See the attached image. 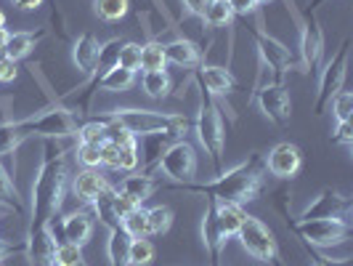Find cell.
Returning a JSON list of instances; mask_svg holds the SVG:
<instances>
[{
  "mask_svg": "<svg viewBox=\"0 0 353 266\" xmlns=\"http://www.w3.org/2000/svg\"><path fill=\"white\" fill-rule=\"evenodd\" d=\"M59 142L61 139H46V155L32 181V216H30L27 234L46 229L64 205L70 173H67V158H64L67 149Z\"/></svg>",
  "mask_w": 353,
  "mask_h": 266,
  "instance_id": "6da1fadb",
  "label": "cell"
},
{
  "mask_svg": "<svg viewBox=\"0 0 353 266\" xmlns=\"http://www.w3.org/2000/svg\"><path fill=\"white\" fill-rule=\"evenodd\" d=\"M265 158L261 152H252L248 160L234 165L231 171H221L208 184H178L170 189L189 192V195L210 197L215 202H234V205H248L263 192L265 187Z\"/></svg>",
  "mask_w": 353,
  "mask_h": 266,
  "instance_id": "7a4b0ae2",
  "label": "cell"
},
{
  "mask_svg": "<svg viewBox=\"0 0 353 266\" xmlns=\"http://www.w3.org/2000/svg\"><path fill=\"white\" fill-rule=\"evenodd\" d=\"M109 117L120 123L133 136V139H146V136H168L170 142L186 139L192 120L186 115H173V112H154V109H112Z\"/></svg>",
  "mask_w": 353,
  "mask_h": 266,
  "instance_id": "3957f363",
  "label": "cell"
},
{
  "mask_svg": "<svg viewBox=\"0 0 353 266\" xmlns=\"http://www.w3.org/2000/svg\"><path fill=\"white\" fill-rule=\"evenodd\" d=\"M194 133L202 144V149L210 155L215 176H218L223 171L221 160H223V149H226V128H223V117L215 106V99L205 91H199V112H196Z\"/></svg>",
  "mask_w": 353,
  "mask_h": 266,
  "instance_id": "277c9868",
  "label": "cell"
},
{
  "mask_svg": "<svg viewBox=\"0 0 353 266\" xmlns=\"http://www.w3.org/2000/svg\"><path fill=\"white\" fill-rule=\"evenodd\" d=\"M77 115L74 109H67V106H51V109H43L40 115H32V117H24V120H14L17 123V131L27 139L32 136H43V139H70L77 133Z\"/></svg>",
  "mask_w": 353,
  "mask_h": 266,
  "instance_id": "5b68a950",
  "label": "cell"
},
{
  "mask_svg": "<svg viewBox=\"0 0 353 266\" xmlns=\"http://www.w3.org/2000/svg\"><path fill=\"white\" fill-rule=\"evenodd\" d=\"M287 216V227L290 231L298 234V240L311 245V248H332V245H340L345 243V237L351 234V221L345 216H337V218H314V221H298L292 218L290 213L284 211Z\"/></svg>",
  "mask_w": 353,
  "mask_h": 266,
  "instance_id": "8992f818",
  "label": "cell"
},
{
  "mask_svg": "<svg viewBox=\"0 0 353 266\" xmlns=\"http://www.w3.org/2000/svg\"><path fill=\"white\" fill-rule=\"evenodd\" d=\"M242 248L248 250L255 261H263V264H274V266H284L282 258H279V243H276V234L265 227L261 218L255 216H248L242 221V227L236 231Z\"/></svg>",
  "mask_w": 353,
  "mask_h": 266,
  "instance_id": "52a82bcc",
  "label": "cell"
},
{
  "mask_svg": "<svg viewBox=\"0 0 353 266\" xmlns=\"http://www.w3.org/2000/svg\"><path fill=\"white\" fill-rule=\"evenodd\" d=\"M348 48L351 43L343 40V46L337 48V53L327 61V67L321 70V77H319V91H316V102H314V115H324L332 99L343 91L345 86V75H348Z\"/></svg>",
  "mask_w": 353,
  "mask_h": 266,
  "instance_id": "ba28073f",
  "label": "cell"
},
{
  "mask_svg": "<svg viewBox=\"0 0 353 266\" xmlns=\"http://www.w3.org/2000/svg\"><path fill=\"white\" fill-rule=\"evenodd\" d=\"M157 168L176 184H192L196 176V152L194 146L186 142V139H178V142L168 144L165 152L159 155Z\"/></svg>",
  "mask_w": 353,
  "mask_h": 266,
  "instance_id": "9c48e42d",
  "label": "cell"
},
{
  "mask_svg": "<svg viewBox=\"0 0 353 266\" xmlns=\"http://www.w3.org/2000/svg\"><path fill=\"white\" fill-rule=\"evenodd\" d=\"M250 32H252V40H255V46H258L261 61H263L268 70H274L276 83H282V77L287 72L301 70V64L295 61L292 51L284 46L282 40H276V37L268 35V32H261V30H250Z\"/></svg>",
  "mask_w": 353,
  "mask_h": 266,
  "instance_id": "30bf717a",
  "label": "cell"
},
{
  "mask_svg": "<svg viewBox=\"0 0 353 266\" xmlns=\"http://www.w3.org/2000/svg\"><path fill=\"white\" fill-rule=\"evenodd\" d=\"M255 102L261 106L265 120H271L274 125H287L292 117V99H290V91L284 83H265L261 86Z\"/></svg>",
  "mask_w": 353,
  "mask_h": 266,
  "instance_id": "8fae6325",
  "label": "cell"
},
{
  "mask_svg": "<svg viewBox=\"0 0 353 266\" xmlns=\"http://www.w3.org/2000/svg\"><path fill=\"white\" fill-rule=\"evenodd\" d=\"M351 213V197L337 192L332 187L321 189L308 205L305 211L298 216V221H314V218H337V216H348Z\"/></svg>",
  "mask_w": 353,
  "mask_h": 266,
  "instance_id": "7c38bea8",
  "label": "cell"
},
{
  "mask_svg": "<svg viewBox=\"0 0 353 266\" xmlns=\"http://www.w3.org/2000/svg\"><path fill=\"white\" fill-rule=\"evenodd\" d=\"M263 158H265V171L271 176L282 178V181L295 178L303 171V152L298 144H290V142L276 144Z\"/></svg>",
  "mask_w": 353,
  "mask_h": 266,
  "instance_id": "4fadbf2b",
  "label": "cell"
},
{
  "mask_svg": "<svg viewBox=\"0 0 353 266\" xmlns=\"http://www.w3.org/2000/svg\"><path fill=\"white\" fill-rule=\"evenodd\" d=\"M324 56V30L316 14H308L301 30V72H314Z\"/></svg>",
  "mask_w": 353,
  "mask_h": 266,
  "instance_id": "5bb4252c",
  "label": "cell"
},
{
  "mask_svg": "<svg viewBox=\"0 0 353 266\" xmlns=\"http://www.w3.org/2000/svg\"><path fill=\"white\" fill-rule=\"evenodd\" d=\"M194 77H196V86L199 91H205V93H210L212 99L215 96H226L231 91L236 88L239 83H236V77L231 75L226 67H218V64H199L194 70Z\"/></svg>",
  "mask_w": 353,
  "mask_h": 266,
  "instance_id": "9a60e30c",
  "label": "cell"
},
{
  "mask_svg": "<svg viewBox=\"0 0 353 266\" xmlns=\"http://www.w3.org/2000/svg\"><path fill=\"white\" fill-rule=\"evenodd\" d=\"M99 53H101V43L93 32H83L72 43V64L83 72L85 77H93L99 70Z\"/></svg>",
  "mask_w": 353,
  "mask_h": 266,
  "instance_id": "2e32d148",
  "label": "cell"
},
{
  "mask_svg": "<svg viewBox=\"0 0 353 266\" xmlns=\"http://www.w3.org/2000/svg\"><path fill=\"white\" fill-rule=\"evenodd\" d=\"M101 155H104V165L112 171H123V173H136L139 165H141V149L139 142L123 144V146H114V144H101Z\"/></svg>",
  "mask_w": 353,
  "mask_h": 266,
  "instance_id": "e0dca14e",
  "label": "cell"
},
{
  "mask_svg": "<svg viewBox=\"0 0 353 266\" xmlns=\"http://www.w3.org/2000/svg\"><path fill=\"white\" fill-rule=\"evenodd\" d=\"M202 243L210 256V266H221V256L226 248V240L221 237L218 224H215V200L205 197V213H202Z\"/></svg>",
  "mask_w": 353,
  "mask_h": 266,
  "instance_id": "ac0fdd59",
  "label": "cell"
},
{
  "mask_svg": "<svg viewBox=\"0 0 353 266\" xmlns=\"http://www.w3.org/2000/svg\"><path fill=\"white\" fill-rule=\"evenodd\" d=\"M61 243H72V245H88V240L93 237L96 221L88 211H74L70 216H64L61 221Z\"/></svg>",
  "mask_w": 353,
  "mask_h": 266,
  "instance_id": "d6986e66",
  "label": "cell"
},
{
  "mask_svg": "<svg viewBox=\"0 0 353 266\" xmlns=\"http://www.w3.org/2000/svg\"><path fill=\"white\" fill-rule=\"evenodd\" d=\"M106 189H109V181L99 173V168H85L72 178V192L83 202H93L99 195H104Z\"/></svg>",
  "mask_w": 353,
  "mask_h": 266,
  "instance_id": "ffe728a7",
  "label": "cell"
},
{
  "mask_svg": "<svg viewBox=\"0 0 353 266\" xmlns=\"http://www.w3.org/2000/svg\"><path fill=\"white\" fill-rule=\"evenodd\" d=\"M165 59H168V64H173L178 70H194L202 64V51L192 40L178 37L173 43H165Z\"/></svg>",
  "mask_w": 353,
  "mask_h": 266,
  "instance_id": "44dd1931",
  "label": "cell"
},
{
  "mask_svg": "<svg viewBox=\"0 0 353 266\" xmlns=\"http://www.w3.org/2000/svg\"><path fill=\"white\" fill-rule=\"evenodd\" d=\"M248 218L245 205H234V202H215V224L221 237L229 243V237H236V231L242 227V221Z\"/></svg>",
  "mask_w": 353,
  "mask_h": 266,
  "instance_id": "7402d4cb",
  "label": "cell"
},
{
  "mask_svg": "<svg viewBox=\"0 0 353 266\" xmlns=\"http://www.w3.org/2000/svg\"><path fill=\"white\" fill-rule=\"evenodd\" d=\"M120 192H123L125 197H130L136 205H143L149 197L154 195V189H157V181L149 176V173H130V176H125L123 181H120V187H117Z\"/></svg>",
  "mask_w": 353,
  "mask_h": 266,
  "instance_id": "603a6c76",
  "label": "cell"
},
{
  "mask_svg": "<svg viewBox=\"0 0 353 266\" xmlns=\"http://www.w3.org/2000/svg\"><path fill=\"white\" fill-rule=\"evenodd\" d=\"M43 35L46 32H8V37H6V43H3V51H6V56L8 59H14V61H19V59H24L27 53L35 48L37 43L43 40Z\"/></svg>",
  "mask_w": 353,
  "mask_h": 266,
  "instance_id": "cb8c5ba5",
  "label": "cell"
},
{
  "mask_svg": "<svg viewBox=\"0 0 353 266\" xmlns=\"http://www.w3.org/2000/svg\"><path fill=\"white\" fill-rule=\"evenodd\" d=\"M130 240H133V237H130L123 227L109 229V245H106V253H109L112 266H128V248H130Z\"/></svg>",
  "mask_w": 353,
  "mask_h": 266,
  "instance_id": "d4e9b609",
  "label": "cell"
},
{
  "mask_svg": "<svg viewBox=\"0 0 353 266\" xmlns=\"http://www.w3.org/2000/svg\"><path fill=\"white\" fill-rule=\"evenodd\" d=\"M141 86H143V93L149 99H165L170 93V88H173V80H170L168 70H152V72H143Z\"/></svg>",
  "mask_w": 353,
  "mask_h": 266,
  "instance_id": "484cf974",
  "label": "cell"
},
{
  "mask_svg": "<svg viewBox=\"0 0 353 266\" xmlns=\"http://www.w3.org/2000/svg\"><path fill=\"white\" fill-rule=\"evenodd\" d=\"M154 243L149 237H139V240H130V248H128V266H152L154 264Z\"/></svg>",
  "mask_w": 353,
  "mask_h": 266,
  "instance_id": "4316f807",
  "label": "cell"
},
{
  "mask_svg": "<svg viewBox=\"0 0 353 266\" xmlns=\"http://www.w3.org/2000/svg\"><path fill=\"white\" fill-rule=\"evenodd\" d=\"M202 19L215 27V30H221V27H229L231 21H234V11H231L229 0H210L208 6H205V14Z\"/></svg>",
  "mask_w": 353,
  "mask_h": 266,
  "instance_id": "83f0119b",
  "label": "cell"
},
{
  "mask_svg": "<svg viewBox=\"0 0 353 266\" xmlns=\"http://www.w3.org/2000/svg\"><path fill=\"white\" fill-rule=\"evenodd\" d=\"M168 67V59H165V43L159 40H149L141 46V70H165Z\"/></svg>",
  "mask_w": 353,
  "mask_h": 266,
  "instance_id": "f1b7e54d",
  "label": "cell"
},
{
  "mask_svg": "<svg viewBox=\"0 0 353 266\" xmlns=\"http://www.w3.org/2000/svg\"><path fill=\"white\" fill-rule=\"evenodd\" d=\"M93 11L101 21H120L130 11V0H93Z\"/></svg>",
  "mask_w": 353,
  "mask_h": 266,
  "instance_id": "f546056e",
  "label": "cell"
},
{
  "mask_svg": "<svg viewBox=\"0 0 353 266\" xmlns=\"http://www.w3.org/2000/svg\"><path fill=\"white\" fill-rule=\"evenodd\" d=\"M149 216V237H157V234H168L173 227V211L168 205H154V208H146Z\"/></svg>",
  "mask_w": 353,
  "mask_h": 266,
  "instance_id": "4dcf8cb0",
  "label": "cell"
},
{
  "mask_svg": "<svg viewBox=\"0 0 353 266\" xmlns=\"http://www.w3.org/2000/svg\"><path fill=\"white\" fill-rule=\"evenodd\" d=\"M0 205H6L8 211H17L19 216H21V211H24L17 184L11 181V176L6 173V168H3V165H0Z\"/></svg>",
  "mask_w": 353,
  "mask_h": 266,
  "instance_id": "1f68e13d",
  "label": "cell"
},
{
  "mask_svg": "<svg viewBox=\"0 0 353 266\" xmlns=\"http://www.w3.org/2000/svg\"><path fill=\"white\" fill-rule=\"evenodd\" d=\"M120 227H123L133 240H139V237H149V216H146V208L139 205L136 211H130L123 221H120Z\"/></svg>",
  "mask_w": 353,
  "mask_h": 266,
  "instance_id": "d6a6232c",
  "label": "cell"
},
{
  "mask_svg": "<svg viewBox=\"0 0 353 266\" xmlns=\"http://www.w3.org/2000/svg\"><path fill=\"white\" fill-rule=\"evenodd\" d=\"M53 266H88V264H85V256H83L80 245L59 243L56 253H53Z\"/></svg>",
  "mask_w": 353,
  "mask_h": 266,
  "instance_id": "836d02e7",
  "label": "cell"
},
{
  "mask_svg": "<svg viewBox=\"0 0 353 266\" xmlns=\"http://www.w3.org/2000/svg\"><path fill=\"white\" fill-rule=\"evenodd\" d=\"M77 144H104L106 136H104V120L101 117H96V120H85V123H80L77 128Z\"/></svg>",
  "mask_w": 353,
  "mask_h": 266,
  "instance_id": "e575fe53",
  "label": "cell"
},
{
  "mask_svg": "<svg viewBox=\"0 0 353 266\" xmlns=\"http://www.w3.org/2000/svg\"><path fill=\"white\" fill-rule=\"evenodd\" d=\"M117 67L133 72L141 70V43H123L120 46V56H117Z\"/></svg>",
  "mask_w": 353,
  "mask_h": 266,
  "instance_id": "d590c367",
  "label": "cell"
},
{
  "mask_svg": "<svg viewBox=\"0 0 353 266\" xmlns=\"http://www.w3.org/2000/svg\"><path fill=\"white\" fill-rule=\"evenodd\" d=\"M24 142V136L17 131V123H0V158L11 155L14 149H19V144Z\"/></svg>",
  "mask_w": 353,
  "mask_h": 266,
  "instance_id": "8d00e7d4",
  "label": "cell"
},
{
  "mask_svg": "<svg viewBox=\"0 0 353 266\" xmlns=\"http://www.w3.org/2000/svg\"><path fill=\"white\" fill-rule=\"evenodd\" d=\"M330 109H332V115H335L337 123L351 120V115H353V93L351 91H340L335 99H332Z\"/></svg>",
  "mask_w": 353,
  "mask_h": 266,
  "instance_id": "74e56055",
  "label": "cell"
},
{
  "mask_svg": "<svg viewBox=\"0 0 353 266\" xmlns=\"http://www.w3.org/2000/svg\"><path fill=\"white\" fill-rule=\"evenodd\" d=\"M77 160L85 168H101L104 155H101V144H77Z\"/></svg>",
  "mask_w": 353,
  "mask_h": 266,
  "instance_id": "f35d334b",
  "label": "cell"
},
{
  "mask_svg": "<svg viewBox=\"0 0 353 266\" xmlns=\"http://www.w3.org/2000/svg\"><path fill=\"white\" fill-rule=\"evenodd\" d=\"M332 144H343V146H351L353 144V123L345 120V123H337L335 133H332Z\"/></svg>",
  "mask_w": 353,
  "mask_h": 266,
  "instance_id": "ab89813d",
  "label": "cell"
},
{
  "mask_svg": "<svg viewBox=\"0 0 353 266\" xmlns=\"http://www.w3.org/2000/svg\"><path fill=\"white\" fill-rule=\"evenodd\" d=\"M301 245L305 248V253L311 256L314 266H351L348 261H335V258H327V256H324L319 248H311V245H305V243H301Z\"/></svg>",
  "mask_w": 353,
  "mask_h": 266,
  "instance_id": "60d3db41",
  "label": "cell"
},
{
  "mask_svg": "<svg viewBox=\"0 0 353 266\" xmlns=\"http://www.w3.org/2000/svg\"><path fill=\"white\" fill-rule=\"evenodd\" d=\"M229 6H231V11H234V17L248 19L250 14L258 11V3H255V0H229Z\"/></svg>",
  "mask_w": 353,
  "mask_h": 266,
  "instance_id": "b9f144b4",
  "label": "cell"
},
{
  "mask_svg": "<svg viewBox=\"0 0 353 266\" xmlns=\"http://www.w3.org/2000/svg\"><path fill=\"white\" fill-rule=\"evenodd\" d=\"M181 3H183V8H186L192 17L202 19V14H205V6H208L210 0H181Z\"/></svg>",
  "mask_w": 353,
  "mask_h": 266,
  "instance_id": "7bdbcfd3",
  "label": "cell"
},
{
  "mask_svg": "<svg viewBox=\"0 0 353 266\" xmlns=\"http://www.w3.org/2000/svg\"><path fill=\"white\" fill-rule=\"evenodd\" d=\"M21 250H27V245H11V243L0 240V264H3L8 256H14V253H21Z\"/></svg>",
  "mask_w": 353,
  "mask_h": 266,
  "instance_id": "ee69618b",
  "label": "cell"
},
{
  "mask_svg": "<svg viewBox=\"0 0 353 266\" xmlns=\"http://www.w3.org/2000/svg\"><path fill=\"white\" fill-rule=\"evenodd\" d=\"M11 3L17 6L19 11H37V8H40L46 0H11Z\"/></svg>",
  "mask_w": 353,
  "mask_h": 266,
  "instance_id": "f6af8a7d",
  "label": "cell"
},
{
  "mask_svg": "<svg viewBox=\"0 0 353 266\" xmlns=\"http://www.w3.org/2000/svg\"><path fill=\"white\" fill-rule=\"evenodd\" d=\"M321 3H327V0H311V6H308V14H316V8Z\"/></svg>",
  "mask_w": 353,
  "mask_h": 266,
  "instance_id": "bcb514c9",
  "label": "cell"
},
{
  "mask_svg": "<svg viewBox=\"0 0 353 266\" xmlns=\"http://www.w3.org/2000/svg\"><path fill=\"white\" fill-rule=\"evenodd\" d=\"M0 27H6V14L0 11Z\"/></svg>",
  "mask_w": 353,
  "mask_h": 266,
  "instance_id": "7dc6e473",
  "label": "cell"
},
{
  "mask_svg": "<svg viewBox=\"0 0 353 266\" xmlns=\"http://www.w3.org/2000/svg\"><path fill=\"white\" fill-rule=\"evenodd\" d=\"M255 3H258V6H265V3H271V0H255Z\"/></svg>",
  "mask_w": 353,
  "mask_h": 266,
  "instance_id": "c3c4849f",
  "label": "cell"
}]
</instances>
